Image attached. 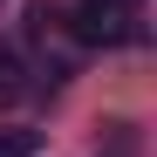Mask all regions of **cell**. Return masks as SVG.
Masks as SVG:
<instances>
[{
	"label": "cell",
	"mask_w": 157,
	"mask_h": 157,
	"mask_svg": "<svg viewBox=\"0 0 157 157\" xmlns=\"http://www.w3.org/2000/svg\"><path fill=\"white\" fill-rule=\"evenodd\" d=\"M28 75H34V68L21 62V48H14V41H0V109H14V102H21V96L34 89Z\"/></svg>",
	"instance_id": "2"
},
{
	"label": "cell",
	"mask_w": 157,
	"mask_h": 157,
	"mask_svg": "<svg viewBox=\"0 0 157 157\" xmlns=\"http://www.w3.org/2000/svg\"><path fill=\"white\" fill-rule=\"evenodd\" d=\"M0 157H34V137L28 130H7V137H0Z\"/></svg>",
	"instance_id": "3"
},
{
	"label": "cell",
	"mask_w": 157,
	"mask_h": 157,
	"mask_svg": "<svg viewBox=\"0 0 157 157\" xmlns=\"http://www.w3.org/2000/svg\"><path fill=\"white\" fill-rule=\"evenodd\" d=\"M68 34L82 48H116V41H137V0H82L68 14Z\"/></svg>",
	"instance_id": "1"
}]
</instances>
